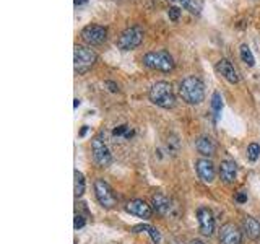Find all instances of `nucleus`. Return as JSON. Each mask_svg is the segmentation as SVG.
Listing matches in <instances>:
<instances>
[{"instance_id": "obj_6", "label": "nucleus", "mask_w": 260, "mask_h": 244, "mask_svg": "<svg viewBox=\"0 0 260 244\" xmlns=\"http://www.w3.org/2000/svg\"><path fill=\"white\" fill-rule=\"evenodd\" d=\"M95 194H96L98 202H100L104 209H113V207H116L117 197L113 189H111V186L104 179L95 181Z\"/></svg>"}, {"instance_id": "obj_32", "label": "nucleus", "mask_w": 260, "mask_h": 244, "mask_svg": "<svg viewBox=\"0 0 260 244\" xmlns=\"http://www.w3.org/2000/svg\"><path fill=\"white\" fill-rule=\"evenodd\" d=\"M73 106L78 108V106H80V100H75V103H73Z\"/></svg>"}, {"instance_id": "obj_21", "label": "nucleus", "mask_w": 260, "mask_h": 244, "mask_svg": "<svg viewBox=\"0 0 260 244\" xmlns=\"http://www.w3.org/2000/svg\"><path fill=\"white\" fill-rule=\"evenodd\" d=\"M85 194V178L80 171H75V195L82 197Z\"/></svg>"}, {"instance_id": "obj_23", "label": "nucleus", "mask_w": 260, "mask_h": 244, "mask_svg": "<svg viewBox=\"0 0 260 244\" xmlns=\"http://www.w3.org/2000/svg\"><path fill=\"white\" fill-rule=\"evenodd\" d=\"M247 156H249L251 161H257L260 156V145L257 143H251L247 146Z\"/></svg>"}, {"instance_id": "obj_14", "label": "nucleus", "mask_w": 260, "mask_h": 244, "mask_svg": "<svg viewBox=\"0 0 260 244\" xmlns=\"http://www.w3.org/2000/svg\"><path fill=\"white\" fill-rule=\"evenodd\" d=\"M195 168H197V174H199V178L203 182H212L215 179V166L207 158H202V160L197 161Z\"/></svg>"}, {"instance_id": "obj_28", "label": "nucleus", "mask_w": 260, "mask_h": 244, "mask_svg": "<svg viewBox=\"0 0 260 244\" xmlns=\"http://www.w3.org/2000/svg\"><path fill=\"white\" fill-rule=\"evenodd\" d=\"M236 200L239 204H244V202H247V195L244 194V192H239L238 195H236Z\"/></svg>"}, {"instance_id": "obj_11", "label": "nucleus", "mask_w": 260, "mask_h": 244, "mask_svg": "<svg viewBox=\"0 0 260 244\" xmlns=\"http://www.w3.org/2000/svg\"><path fill=\"white\" fill-rule=\"evenodd\" d=\"M151 204L154 207V210L163 217H169V215H172V212H174V204H172V200L168 197V195H164L163 192L153 194Z\"/></svg>"}, {"instance_id": "obj_17", "label": "nucleus", "mask_w": 260, "mask_h": 244, "mask_svg": "<svg viewBox=\"0 0 260 244\" xmlns=\"http://www.w3.org/2000/svg\"><path fill=\"white\" fill-rule=\"evenodd\" d=\"M195 148L203 156H213L216 151V145L210 137H200V138H197Z\"/></svg>"}, {"instance_id": "obj_5", "label": "nucleus", "mask_w": 260, "mask_h": 244, "mask_svg": "<svg viewBox=\"0 0 260 244\" xmlns=\"http://www.w3.org/2000/svg\"><path fill=\"white\" fill-rule=\"evenodd\" d=\"M143 29L140 26H130L127 29H124L121 33V36L117 38V47L121 49V51H132V49L138 47L141 44V41H143Z\"/></svg>"}, {"instance_id": "obj_20", "label": "nucleus", "mask_w": 260, "mask_h": 244, "mask_svg": "<svg viewBox=\"0 0 260 244\" xmlns=\"http://www.w3.org/2000/svg\"><path fill=\"white\" fill-rule=\"evenodd\" d=\"M239 52H241V59H243V62L247 64L249 67H254V64H256V59H254V56H252L251 47L247 44H243L239 49Z\"/></svg>"}, {"instance_id": "obj_26", "label": "nucleus", "mask_w": 260, "mask_h": 244, "mask_svg": "<svg viewBox=\"0 0 260 244\" xmlns=\"http://www.w3.org/2000/svg\"><path fill=\"white\" fill-rule=\"evenodd\" d=\"M104 85H106V87L109 88V91H113V93H117V91H119V87H117V83H114V82L106 80L104 82Z\"/></svg>"}, {"instance_id": "obj_8", "label": "nucleus", "mask_w": 260, "mask_h": 244, "mask_svg": "<svg viewBox=\"0 0 260 244\" xmlns=\"http://www.w3.org/2000/svg\"><path fill=\"white\" fill-rule=\"evenodd\" d=\"M91 150H93V158H95L98 166H101V168L109 166L111 161H113V156H111V151L108 148V145L104 143V140H103L101 135L93 138Z\"/></svg>"}, {"instance_id": "obj_2", "label": "nucleus", "mask_w": 260, "mask_h": 244, "mask_svg": "<svg viewBox=\"0 0 260 244\" xmlns=\"http://www.w3.org/2000/svg\"><path fill=\"white\" fill-rule=\"evenodd\" d=\"M148 98L153 105H156L163 109H171L176 105V96L172 87L168 82H156L148 91Z\"/></svg>"}, {"instance_id": "obj_27", "label": "nucleus", "mask_w": 260, "mask_h": 244, "mask_svg": "<svg viewBox=\"0 0 260 244\" xmlns=\"http://www.w3.org/2000/svg\"><path fill=\"white\" fill-rule=\"evenodd\" d=\"M127 129H129L127 125H119V127H116L113 133H114V135H122V133H126Z\"/></svg>"}, {"instance_id": "obj_10", "label": "nucleus", "mask_w": 260, "mask_h": 244, "mask_svg": "<svg viewBox=\"0 0 260 244\" xmlns=\"http://www.w3.org/2000/svg\"><path fill=\"white\" fill-rule=\"evenodd\" d=\"M197 218H199V228L203 236H212L215 231V218L213 213L207 207H200L197 210Z\"/></svg>"}, {"instance_id": "obj_24", "label": "nucleus", "mask_w": 260, "mask_h": 244, "mask_svg": "<svg viewBox=\"0 0 260 244\" xmlns=\"http://www.w3.org/2000/svg\"><path fill=\"white\" fill-rule=\"evenodd\" d=\"M168 16H169V20L177 21V20H179V16H181V8H177V7H169V10H168Z\"/></svg>"}, {"instance_id": "obj_4", "label": "nucleus", "mask_w": 260, "mask_h": 244, "mask_svg": "<svg viewBox=\"0 0 260 244\" xmlns=\"http://www.w3.org/2000/svg\"><path fill=\"white\" fill-rule=\"evenodd\" d=\"M96 60H98L96 52L91 51L90 47L78 44L73 47V67H75V72L78 75H83V73L88 72L96 64Z\"/></svg>"}, {"instance_id": "obj_31", "label": "nucleus", "mask_w": 260, "mask_h": 244, "mask_svg": "<svg viewBox=\"0 0 260 244\" xmlns=\"http://www.w3.org/2000/svg\"><path fill=\"white\" fill-rule=\"evenodd\" d=\"M190 244H205V243H203V241H200V240H194V241H192Z\"/></svg>"}, {"instance_id": "obj_30", "label": "nucleus", "mask_w": 260, "mask_h": 244, "mask_svg": "<svg viewBox=\"0 0 260 244\" xmlns=\"http://www.w3.org/2000/svg\"><path fill=\"white\" fill-rule=\"evenodd\" d=\"M86 130H88V127H86V125H83V129H82V132H80V135H85V133H86Z\"/></svg>"}, {"instance_id": "obj_7", "label": "nucleus", "mask_w": 260, "mask_h": 244, "mask_svg": "<svg viewBox=\"0 0 260 244\" xmlns=\"http://www.w3.org/2000/svg\"><path fill=\"white\" fill-rule=\"evenodd\" d=\"M82 39L90 46H100L108 39V28L101 24H88L82 29Z\"/></svg>"}, {"instance_id": "obj_9", "label": "nucleus", "mask_w": 260, "mask_h": 244, "mask_svg": "<svg viewBox=\"0 0 260 244\" xmlns=\"http://www.w3.org/2000/svg\"><path fill=\"white\" fill-rule=\"evenodd\" d=\"M243 243V231L238 225L226 223L220 230V244H241Z\"/></svg>"}, {"instance_id": "obj_3", "label": "nucleus", "mask_w": 260, "mask_h": 244, "mask_svg": "<svg viewBox=\"0 0 260 244\" xmlns=\"http://www.w3.org/2000/svg\"><path fill=\"white\" fill-rule=\"evenodd\" d=\"M143 64L151 70L168 73L174 69V59L168 51H151L143 56Z\"/></svg>"}, {"instance_id": "obj_19", "label": "nucleus", "mask_w": 260, "mask_h": 244, "mask_svg": "<svg viewBox=\"0 0 260 244\" xmlns=\"http://www.w3.org/2000/svg\"><path fill=\"white\" fill-rule=\"evenodd\" d=\"M179 2H181L182 7H184L185 10H189L190 13L199 15L200 11H202V3H200V0H179Z\"/></svg>"}, {"instance_id": "obj_18", "label": "nucleus", "mask_w": 260, "mask_h": 244, "mask_svg": "<svg viewBox=\"0 0 260 244\" xmlns=\"http://www.w3.org/2000/svg\"><path fill=\"white\" fill-rule=\"evenodd\" d=\"M140 231H146V233L151 236V241L154 244H158L161 241L159 231L154 227H150V225H137V227H133V233H140Z\"/></svg>"}, {"instance_id": "obj_22", "label": "nucleus", "mask_w": 260, "mask_h": 244, "mask_svg": "<svg viewBox=\"0 0 260 244\" xmlns=\"http://www.w3.org/2000/svg\"><path fill=\"white\" fill-rule=\"evenodd\" d=\"M212 108L215 111V116L218 118V114L221 113V109H223V100H221L220 93H213V96H212Z\"/></svg>"}, {"instance_id": "obj_1", "label": "nucleus", "mask_w": 260, "mask_h": 244, "mask_svg": "<svg viewBox=\"0 0 260 244\" xmlns=\"http://www.w3.org/2000/svg\"><path fill=\"white\" fill-rule=\"evenodd\" d=\"M179 93L187 105H200L205 100V85L199 77H187L179 85Z\"/></svg>"}, {"instance_id": "obj_16", "label": "nucleus", "mask_w": 260, "mask_h": 244, "mask_svg": "<svg viewBox=\"0 0 260 244\" xmlns=\"http://www.w3.org/2000/svg\"><path fill=\"white\" fill-rule=\"evenodd\" d=\"M243 228H244L246 236L249 238V240L256 241L260 238V223L254 217H246L243 220Z\"/></svg>"}, {"instance_id": "obj_15", "label": "nucleus", "mask_w": 260, "mask_h": 244, "mask_svg": "<svg viewBox=\"0 0 260 244\" xmlns=\"http://www.w3.org/2000/svg\"><path fill=\"white\" fill-rule=\"evenodd\" d=\"M236 176H238V166H236V163L231 161V160L221 161V164H220V178H221L223 182H226V184H231V182L236 181Z\"/></svg>"}, {"instance_id": "obj_25", "label": "nucleus", "mask_w": 260, "mask_h": 244, "mask_svg": "<svg viewBox=\"0 0 260 244\" xmlns=\"http://www.w3.org/2000/svg\"><path fill=\"white\" fill-rule=\"evenodd\" d=\"M85 223H86V222H85V217L80 215V213H77V215H75V223H73V227H75V230L83 228Z\"/></svg>"}, {"instance_id": "obj_29", "label": "nucleus", "mask_w": 260, "mask_h": 244, "mask_svg": "<svg viewBox=\"0 0 260 244\" xmlns=\"http://www.w3.org/2000/svg\"><path fill=\"white\" fill-rule=\"evenodd\" d=\"M86 2H88V0H75V5H83Z\"/></svg>"}, {"instance_id": "obj_13", "label": "nucleus", "mask_w": 260, "mask_h": 244, "mask_svg": "<svg viewBox=\"0 0 260 244\" xmlns=\"http://www.w3.org/2000/svg\"><path fill=\"white\" fill-rule=\"evenodd\" d=\"M126 210L130 213V215H135V217H140V218H150L151 217V207L148 205L145 200H140V199H135V200H130V202L126 205Z\"/></svg>"}, {"instance_id": "obj_12", "label": "nucleus", "mask_w": 260, "mask_h": 244, "mask_svg": "<svg viewBox=\"0 0 260 244\" xmlns=\"http://www.w3.org/2000/svg\"><path fill=\"white\" fill-rule=\"evenodd\" d=\"M216 70H218L220 75L225 78V80L228 83H231V85H236L239 82V75H238V72L236 69H234V65L230 62L228 59H221L218 60V64H216Z\"/></svg>"}]
</instances>
